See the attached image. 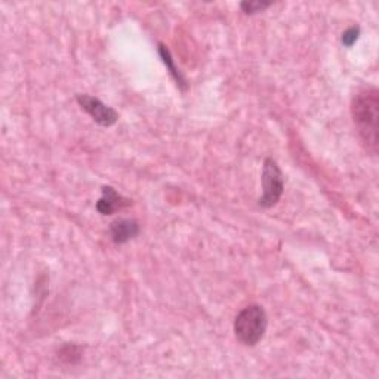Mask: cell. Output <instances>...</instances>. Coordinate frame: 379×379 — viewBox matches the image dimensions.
I'll use <instances>...</instances> for the list:
<instances>
[{"mask_svg":"<svg viewBox=\"0 0 379 379\" xmlns=\"http://www.w3.org/2000/svg\"><path fill=\"white\" fill-rule=\"evenodd\" d=\"M132 205V201L128 197L118 194L113 187H103V196L96 202V211L101 215H113L117 211H122Z\"/></svg>","mask_w":379,"mask_h":379,"instance_id":"5","label":"cell"},{"mask_svg":"<svg viewBox=\"0 0 379 379\" xmlns=\"http://www.w3.org/2000/svg\"><path fill=\"white\" fill-rule=\"evenodd\" d=\"M263 196L259 197V206L261 208H273L281 201V197L285 190V181H283V173L278 168L277 162L273 161L271 157H267L264 161V168H263Z\"/></svg>","mask_w":379,"mask_h":379,"instance_id":"3","label":"cell"},{"mask_svg":"<svg viewBox=\"0 0 379 379\" xmlns=\"http://www.w3.org/2000/svg\"><path fill=\"white\" fill-rule=\"evenodd\" d=\"M351 114L358 136L368 153H378V121H379V92L376 88H366L354 95Z\"/></svg>","mask_w":379,"mask_h":379,"instance_id":"1","label":"cell"},{"mask_svg":"<svg viewBox=\"0 0 379 379\" xmlns=\"http://www.w3.org/2000/svg\"><path fill=\"white\" fill-rule=\"evenodd\" d=\"M358 36H360V27H358V26H353V27H350V29L345 30L344 34H343V39H341V41H343V45L347 46V48H351V46L357 42Z\"/></svg>","mask_w":379,"mask_h":379,"instance_id":"10","label":"cell"},{"mask_svg":"<svg viewBox=\"0 0 379 379\" xmlns=\"http://www.w3.org/2000/svg\"><path fill=\"white\" fill-rule=\"evenodd\" d=\"M268 326L266 310L261 305H248L236 315L234 335L245 347H255L264 338Z\"/></svg>","mask_w":379,"mask_h":379,"instance_id":"2","label":"cell"},{"mask_svg":"<svg viewBox=\"0 0 379 379\" xmlns=\"http://www.w3.org/2000/svg\"><path fill=\"white\" fill-rule=\"evenodd\" d=\"M139 231H141V226H139L138 221L135 219H128V218H122V219H116L114 223H111L110 226V236H111V241L116 245H125L132 238H135Z\"/></svg>","mask_w":379,"mask_h":379,"instance_id":"6","label":"cell"},{"mask_svg":"<svg viewBox=\"0 0 379 379\" xmlns=\"http://www.w3.org/2000/svg\"><path fill=\"white\" fill-rule=\"evenodd\" d=\"M270 6H271V2H264V0H251V2H242L241 4V9L246 15H253L258 12H263Z\"/></svg>","mask_w":379,"mask_h":379,"instance_id":"9","label":"cell"},{"mask_svg":"<svg viewBox=\"0 0 379 379\" xmlns=\"http://www.w3.org/2000/svg\"><path fill=\"white\" fill-rule=\"evenodd\" d=\"M158 54H161V58H162L163 64L168 67L169 73L172 74V77L175 79L176 84H178L179 86H181V89L184 91V89L187 88V82H186L184 76H183L181 73H179V70L175 67V64H173V59H172V55H171V52H169L168 46H165L163 44L158 45Z\"/></svg>","mask_w":379,"mask_h":379,"instance_id":"7","label":"cell"},{"mask_svg":"<svg viewBox=\"0 0 379 379\" xmlns=\"http://www.w3.org/2000/svg\"><path fill=\"white\" fill-rule=\"evenodd\" d=\"M76 101L79 106H81V108L84 111H86L94 118V122L98 123L99 126L110 128V126L116 125V122L118 121V113L114 108L108 107L107 104H104L101 101V99H98L92 95L79 94V95H76Z\"/></svg>","mask_w":379,"mask_h":379,"instance_id":"4","label":"cell"},{"mask_svg":"<svg viewBox=\"0 0 379 379\" xmlns=\"http://www.w3.org/2000/svg\"><path fill=\"white\" fill-rule=\"evenodd\" d=\"M82 351H84L82 347L74 345V344H67L61 350H59L58 357H59V360H63L64 363L76 365V363L81 362Z\"/></svg>","mask_w":379,"mask_h":379,"instance_id":"8","label":"cell"}]
</instances>
